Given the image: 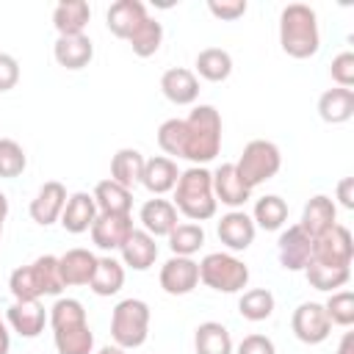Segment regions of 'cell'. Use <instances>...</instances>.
Wrapping results in <instances>:
<instances>
[{
    "mask_svg": "<svg viewBox=\"0 0 354 354\" xmlns=\"http://www.w3.org/2000/svg\"><path fill=\"white\" fill-rule=\"evenodd\" d=\"M246 0H210L207 3V11L216 17V19H224V22H235L246 14Z\"/></svg>",
    "mask_w": 354,
    "mask_h": 354,
    "instance_id": "7bdbcfd3",
    "label": "cell"
},
{
    "mask_svg": "<svg viewBox=\"0 0 354 354\" xmlns=\"http://www.w3.org/2000/svg\"><path fill=\"white\" fill-rule=\"evenodd\" d=\"M28 166V155L25 149L14 141V138H0V177L3 180H14L25 171Z\"/></svg>",
    "mask_w": 354,
    "mask_h": 354,
    "instance_id": "ab89813d",
    "label": "cell"
},
{
    "mask_svg": "<svg viewBox=\"0 0 354 354\" xmlns=\"http://www.w3.org/2000/svg\"><path fill=\"white\" fill-rule=\"evenodd\" d=\"M91 19V8L86 0H64L53 11V25L58 36H77Z\"/></svg>",
    "mask_w": 354,
    "mask_h": 354,
    "instance_id": "f1b7e54d",
    "label": "cell"
},
{
    "mask_svg": "<svg viewBox=\"0 0 354 354\" xmlns=\"http://www.w3.org/2000/svg\"><path fill=\"white\" fill-rule=\"evenodd\" d=\"M144 163H147V158H144L138 149L122 147V149L111 158V180H116L119 185H124V188L133 191V188L141 183Z\"/></svg>",
    "mask_w": 354,
    "mask_h": 354,
    "instance_id": "f546056e",
    "label": "cell"
},
{
    "mask_svg": "<svg viewBox=\"0 0 354 354\" xmlns=\"http://www.w3.org/2000/svg\"><path fill=\"white\" fill-rule=\"evenodd\" d=\"M177 177H180L177 163H174L171 158L158 155V158H147V163H144V174H141V185H144L152 196H163V194L174 191Z\"/></svg>",
    "mask_w": 354,
    "mask_h": 354,
    "instance_id": "484cf974",
    "label": "cell"
},
{
    "mask_svg": "<svg viewBox=\"0 0 354 354\" xmlns=\"http://www.w3.org/2000/svg\"><path fill=\"white\" fill-rule=\"evenodd\" d=\"M235 354H277V346L271 337L266 335H246L241 343H238V351Z\"/></svg>",
    "mask_w": 354,
    "mask_h": 354,
    "instance_id": "ee69618b",
    "label": "cell"
},
{
    "mask_svg": "<svg viewBox=\"0 0 354 354\" xmlns=\"http://www.w3.org/2000/svg\"><path fill=\"white\" fill-rule=\"evenodd\" d=\"M221 149V113L213 105H196L185 116V149L183 158L194 166L210 163Z\"/></svg>",
    "mask_w": 354,
    "mask_h": 354,
    "instance_id": "277c9868",
    "label": "cell"
},
{
    "mask_svg": "<svg viewBox=\"0 0 354 354\" xmlns=\"http://www.w3.org/2000/svg\"><path fill=\"white\" fill-rule=\"evenodd\" d=\"M177 213H183L188 221H207L216 216V196H213V171L205 166H191L180 171L174 185V202Z\"/></svg>",
    "mask_w": 354,
    "mask_h": 354,
    "instance_id": "3957f363",
    "label": "cell"
},
{
    "mask_svg": "<svg viewBox=\"0 0 354 354\" xmlns=\"http://www.w3.org/2000/svg\"><path fill=\"white\" fill-rule=\"evenodd\" d=\"M335 354H354V332H346L340 337V346H337Z\"/></svg>",
    "mask_w": 354,
    "mask_h": 354,
    "instance_id": "7dc6e473",
    "label": "cell"
},
{
    "mask_svg": "<svg viewBox=\"0 0 354 354\" xmlns=\"http://www.w3.org/2000/svg\"><path fill=\"white\" fill-rule=\"evenodd\" d=\"M332 224H337V205H335L326 194H315V196H310L307 205H304V210H301V221H299V227H301L310 238H315V235L326 232Z\"/></svg>",
    "mask_w": 354,
    "mask_h": 354,
    "instance_id": "d4e9b609",
    "label": "cell"
},
{
    "mask_svg": "<svg viewBox=\"0 0 354 354\" xmlns=\"http://www.w3.org/2000/svg\"><path fill=\"white\" fill-rule=\"evenodd\" d=\"M97 354H127L124 348H119V346H102Z\"/></svg>",
    "mask_w": 354,
    "mask_h": 354,
    "instance_id": "f907efd6",
    "label": "cell"
},
{
    "mask_svg": "<svg viewBox=\"0 0 354 354\" xmlns=\"http://www.w3.org/2000/svg\"><path fill=\"white\" fill-rule=\"evenodd\" d=\"M91 241L102 252H116L124 238L133 232V218L130 216H116V213H97L91 224Z\"/></svg>",
    "mask_w": 354,
    "mask_h": 354,
    "instance_id": "9a60e30c",
    "label": "cell"
},
{
    "mask_svg": "<svg viewBox=\"0 0 354 354\" xmlns=\"http://www.w3.org/2000/svg\"><path fill=\"white\" fill-rule=\"evenodd\" d=\"M8 348H11V332H8L6 321L0 318V354H8Z\"/></svg>",
    "mask_w": 354,
    "mask_h": 354,
    "instance_id": "c3c4849f",
    "label": "cell"
},
{
    "mask_svg": "<svg viewBox=\"0 0 354 354\" xmlns=\"http://www.w3.org/2000/svg\"><path fill=\"white\" fill-rule=\"evenodd\" d=\"M337 199L346 210H354V177H343L337 183Z\"/></svg>",
    "mask_w": 354,
    "mask_h": 354,
    "instance_id": "bcb514c9",
    "label": "cell"
},
{
    "mask_svg": "<svg viewBox=\"0 0 354 354\" xmlns=\"http://www.w3.org/2000/svg\"><path fill=\"white\" fill-rule=\"evenodd\" d=\"M196 72L199 77L210 80V83H221L232 75V55L221 47H205L199 55H196Z\"/></svg>",
    "mask_w": 354,
    "mask_h": 354,
    "instance_id": "836d02e7",
    "label": "cell"
},
{
    "mask_svg": "<svg viewBox=\"0 0 354 354\" xmlns=\"http://www.w3.org/2000/svg\"><path fill=\"white\" fill-rule=\"evenodd\" d=\"M97 213H100V210H97L94 196L86 194V191H75V194L66 196V205H64V213H61L58 221H61V227H64L66 232L80 235V232L91 230Z\"/></svg>",
    "mask_w": 354,
    "mask_h": 354,
    "instance_id": "ffe728a7",
    "label": "cell"
},
{
    "mask_svg": "<svg viewBox=\"0 0 354 354\" xmlns=\"http://www.w3.org/2000/svg\"><path fill=\"white\" fill-rule=\"evenodd\" d=\"M252 221L254 227L266 230V232H277L285 227L288 221V202L277 194H266L254 202V210H252Z\"/></svg>",
    "mask_w": 354,
    "mask_h": 354,
    "instance_id": "1f68e13d",
    "label": "cell"
},
{
    "mask_svg": "<svg viewBox=\"0 0 354 354\" xmlns=\"http://www.w3.org/2000/svg\"><path fill=\"white\" fill-rule=\"evenodd\" d=\"M138 221H141L144 232H149L152 238H163L177 227V207L169 199H160V196L147 199L138 210Z\"/></svg>",
    "mask_w": 354,
    "mask_h": 354,
    "instance_id": "7402d4cb",
    "label": "cell"
},
{
    "mask_svg": "<svg viewBox=\"0 0 354 354\" xmlns=\"http://www.w3.org/2000/svg\"><path fill=\"white\" fill-rule=\"evenodd\" d=\"M160 288L169 296H185L199 285V263L194 257H177L171 254L160 266Z\"/></svg>",
    "mask_w": 354,
    "mask_h": 354,
    "instance_id": "8fae6325",
    "label": "cell"
},
{
    "mask_svg": "<svg viewBox=\"0 0 354 354\" xmlns=\"http://www.w3.org/2000/svg\"><path fill=\"white\" fill-rule=\"evenodd\" d=\"M119 252H122V266H127L133 271H147L158 260V243H155V238L149 232H144V230H136V227L124 238V243L119 246Z\"/></svg>",
    "mask_w": 354,
    "mask_h": 354,
    "instance_id": "603a6c76",
    "label": "cell"
},
{
    "mask_svg": "<svg viewBox=\"0 0 354 354\" xmlns=\"http://www.w3.org/2000/svg\"><path fill=\"white\" fill-rule=\"evenodd\" d=\"M122 285H124V266L111 254L97 257V268H94V277H91L88 288L97 296H113V293L122 290Z\"/></svg>",
    "mask_w": 354,
    "mask_h": 354,
    "instance_id": "d6a6232c",
    "label": "cell"
},
{
    "mask_svg": "<svg viewBox=\"0 0 354 354\" xmlns=\"http://www.w3.org/2000/svg\"><path fill=\"white\" fill-rule=\"evenodd\" d=\"M64 205H66V188L58 183V180H47L39 191H36V196L30 199V218L36 221V224H41V227H50V224H55L58 218H61V213H64Z\"/></svg>",
    "mask_w": 354,
    "mask_h": 354,
    "instance_id": "5bb4252c",
    "label": "cell"
},
{
    "mask_svg": "<svg viewBox=\"0 0 354 354\" xmlns=\"http://www.w3.org/2000/svg\"><path fill=\"white\" fill-rule=\"evenodd\" d=\"M149 304L144 299H122L111 313V337L119 348H138L149 337Z\"/></svg>",
    "mask_w": 354,
    "mask_h": 354,
    "instance_id": "8992f818",
    "label": "cell"
},
{
    "mask_svg": "<svg viewBox=\"0 0 354 354\" xmlns=\"http://www.w3.org/2000/svg\"><path fill=\"white\" fill-rule=\"evenodd\" d=\"M241 180L249 185V188H257L263 183H268L271 177H277V171L282 169V152L274 141H266V138H254L243 147L238 163H235Z\"/></svg>",
    "mask_w": 354,
    "mask_h": 354,
    "instance_id": "ba28073f",
    "label": "cell"
},
{
    "mask_svg": "<svg viewBox=\"0 0 354 354\" xmlns=\"http://www.w3.org/2000/svg\"><path fill=\"white\" fill-rule=\"evenodd\" d=\"M199 282L216 293H241L249 285V266L230 252H210L199 263Z\"/></svg>",
    "mask_w": 354,
    "mask_h": 354,
    "instance_id": "52a82bcc",
    "label": "cell"
},
{
    "mask_svg": "<svg viewBox=\"0 0 354 354\" xmlns=\"http://www.w3.org/2000/svg\"><path fill=\"white\" fill-rule=\"evenodd\" d=\"M290 329L296 335V340L307 343V346H318L329 337L332 332V321L324 310L321 301H301L296 310H293V318H290Z\"/></svg>",
    "mask_w": 354,
    "mask_h": 354,
    "instance_id": "30bf717a",
    "label": "cell"
},
{
    "mask_svg": "<svg viewBox=\"0 0 354 354\" xmlns=\"http://www.w3.org/2000/svg\"><path fill=\"white\" fill-rule=\"evenodd\" d=\"M94 202L100 213H116V216H130L133 210V191L119 185L116 180H100L94 185Z\"/></svg>",
    "mask_w": 354,
    "mask_h": 354,
    "instance_id": "4316f807",
    "label": "cell"
},
{
    "mask_svg": "<svg viewBox=\"0 0 354 354\" xmlns=\"http://www.w3.org/2000/svg\"><path fill=\"white\" fill-rule=\"evenodd\" d=\"M6 321L8 326L19 335V337H39L44 332V324H47V310L44 304L36 299V301H14L8 310H6Z\"/></svg>",
    "mask_w": 354,
    "mask_h": 354,
    "instance_id": "ac0fdd59",
    "label": "cell"
},
{
    "mask_svg": "<svg viewBox=\"0 0 354 354\" xmlns=\"http://www.w3.org/2000/svg\"><path fill=\"white\" fill-rule=\"evenodd\" d=\"M166 238H169L171 254H177V257H194V254L205 246V230H202V224H196V221L177 224Z\"/></svg>",
    "mask_w": 354,
    "mask_h": 354,
    "instance_id": "e575fe53",
    "label": "cell"
},
{
    "mask_svg": "<svg viewBox=\"0 0 354 354\" xmlns=\"http://www.w3.org/2000/svg\"><path fill=\"white\" fill-rule=\"evenodd\" d=\"M216 232H218V241H221L230 252H243V249H249V246L254 243L257 227H254L252 216H246L243 210H230V213L221 216Z\"/></svg>",
    "mask_w": 354,
    "mask_h": 354,
    "instance_id": "2e32d148",
    "label": "cell"
},
{
    "mask_svg": "<svg viewBox=\"0 0 354 354\" xmlns=\"http://www.w3.org/2000/svg\"><path fill=\"white\" fill-rule=\"evenodd\" d=\"M351 257H354V241L348 227L343 224H332L326 232L313 238V254L310 260L324 263V266H343L351 268Z\"/></svg>",
    "mask_w": 354,
    "mask_h": 354,
    "instance_id": "9c48e42d",
    "label": "cell"
},
{
    "mask_svg": "<svg viewBox=\"0 0 354 354\" xmlns=\"http://www.w3.org/2000/svg\"><path fill=\"white\" fill-rule=\"evenodd\" d=\"M147 17L149 14H147V6L141 0H116L105 11V25H108V30L116 39H124L127 41Z\"/></svg>",
    "mask_w": 354,
    "mask_h": 354,
    "instance_id": "e0dca14e",
    "label": "cell"
},
{
    "mask_svg": "<svg viewBox=\"0 0 354 354\" xmlns=\"http://www.w3.org/2000/svg\"><path fill=\"white\" fill-rule=\"evenodd\" d=\"M53 58L58 61V66L64 69H83L88 66V61L94 58V44L86 33H77V36H58L55 44H53Z\"/></svg>",
    "mask_w": 354,
    "mask_h": 354,
    "instance_id": "cb8c5ba5",
    "label": "cell"
},
{
    "mask_svg": "<svg viewBox=\"0 0 354 354\" xmlns=\"http://www.w3.org/2000/svg\"><path fill=\"white\" fill-rule=\"evenodd\" d=\"M6 216H8V196L0 191V238H3V224H6Z\"/></svg>",
    "mask_w": 354,
    "mask_h": 354,
    "instance_id": "681fc988",
    "label": "cell"
},
{
    "mask_svg": "<svg viewBox=\"0 0 354 354\" xmlns=\"http://www.w3.org/2000/svg\"><path fill=\"white\" fill-rule=\"evenodd\" d=\"M194 351L196 354H232V337L230 329L218 321H205L194 332Z\"/></svg>",
    "mask_w": 354,
    "mask_h": 354,
    "instance_id": "4dcf8cb0",
    "label": "cell"
},
{
    "mask_svg": "<svg viewBox=\"0 0 354 354\" xmlns=\"http://www.w3.org/2000/svg\"><path fill=\"white\" fill-rule=\"evenodd\" d=\"M329 75H332V80H335L340 88H351V86H354V53H351V50L337 53V55L332 58Z\"/></svg>",
    "mask_w": 354,
    "mask_h": 354,
    "instance_id": "b9f144b4",
    "label": "cell"
},
{
    "mask_svg": "<svg viewBox=\"0 0 354 354\" xmlns=\"http://www.w3.org/2000/svg\"><path fill=\"white\" fill-rule=\"evenodd\" d=\"M160 91L171 105H194L199 97V80L185 66H171L160 75Z\"/></svg>",
    "mask_w": 354,
    "mask_h": 354,
    "instance_id": "d6986e66",
    "label": "cell"
},
{
    "mask_svg": "<svg viewBox=\"0 0 354 354\" xmlns=\"http://www.w3.org/2000/svg\"><path fill=\"white\" fill-rule=\"evenodd\" d=\"M279 47L290 58H313L321 47L318 17L307 3H288L279 14Z\"/></svg>",
    "mask_w": 354,
    "mask_h": 354,
    "instance_id": "7a4b0ae2",
    "label": "cell"
},
{
    "mask_svg": "<svg viewBox=\"0 0 354 354\" xmlns=\"http://www.w3.org/2000/svg\"><path fill=\"white\" fill-rule=\"evenodd\" d=\"M310 254H313V238L299 224H290L288 230L279 232L277 257L285 271H304V266L310 263Z\"/></svg>",
    "mask_w": 354,
    "mask_h": 354,
    "instance_id": "7c38bea8",
    "label": "cell"
},
{
    "mask_svg": "<svg viewBox=\"0 0 354 354\" xmlns=\"http://www.w3.org/2000/svg\"><path fill=\"white\" fill-rule=\"evenodd\" d=\"M94 268H97V254L88 252V249H66L61 257H58V274H61V282L64 288H72V285H88L91 277H94Z\"/></svg>",
    "mask_w": 354,
    "mask_h": 354,
    "instance_id": "44dd1931",
    "label": "cell"
},
{
    "mask_svg": "<svg viewBox=\"0 0 354 354\" xmlns=\"http://www.w3.org/2000/svg\"><path fill=\"white\" fill-rule=\"evenodd\" d=\"M304 277H307V282H310L315 290H329V293H335L337 288H343V285L351 279V268H343V266H324V263L310 260V263L304 266Z\"/></svg>",
    "mask_w": 354,
    "mask_h": 354,
    "instance_id": "d590c367",
    "label": "cell"
},
{
    "mask_svg": "<svg viewBox=\"0 0 354 354\" xmlns=\"http://www.w3.org/2000/svg\"><path fill=\"white\" fill-rule=\"evenodd\" d=\"M158 147L171 155V158H183V149H185V119H166L160 127H158Z\"/></svg>",
    "mask_w": 354,
    "mask_h": 354,
    "instance_id": "f35d334b",
    "label": "cell"
},
{
    "mask_svg": "<svg viewBox=\"0 0 354 354\" xmlns=\"http://www.w3.org/2000/svg\"><path fill=\"white\" fill-rule=\"evenodd\" d=\"M318 116L326 124H343L354 116V91L351 88H326L318 97Z\"/></svg>",
    "mask_w": 354,
    "mask_h": 354,
    "instance_id": "83f0119b",
    "label": "cell"
},
{
    "mask_svg": "<svg viewBox=\"0 0 354 354\" xmlns=\"http://www.w3.org/2000/svg\"><path fill=\"white\" fill-rule=\"evenodd\" d=\"M127 41H130V47H133V53H136L138 58H149V55H155V53L160 50V44H163V25H160L158 19H152V17H147V19L136 28V33H133Z\"/></svg>",
    "mask_w": 354,
    "mask_h": 354,
    "instance_id": "74e56055",
    "label": "cell"
},
{
    "mask_svg": "<svg viewBox=\"0 0 354 354\" xmlns=\"http://www.w3.org/2000/svg\"><path fill=\"white\" fill-rule=\"evenodd\" d=\"M324 310L332 324L337 326H351L354 324V293L351 290H335L324 301Z\"/></svg>",
    "mask_w": 354,
    "mask_h": 354,
    "instance_id": "60d3db41",
    "label": "cell"
},
{
    "mask_svg": "<svg viewBox=\"0 0 354 354\" xmlns=\"http://www.w3.org/2000/svg\"><path fill=\"white\" fill-rule=\"evenodd\" d=\"M47 324L53 326V343L58 354H91L94 351V332L77 299L58 296L47 313Z\"/></svg>",
    "mask_w": 354,
    "mask_h": 354,
    "instance_id": "6da1fadb",
    "label": "cell"
},
{
    "mask_svg": "<svg viewBox=\"0 0 354 354\" xmlns=\"http://www.w3.org/2000/svg\"><path fill=\"white\" fill-rule=\"evenodd\" d=\"M8 290L14 301H36L41 296H61L64 282L58 274V257L41 254L28 266H19L8 277Z\"/></svg>",
    "mask_w": 354,
    "mask_h": 354,
    "instance_id": "5b68a950",
    "label": "cell"
},
{
    "mask_svg": "<svg viewBox=\"0 0 354 354\" xmlns=\"http://www.w3.org/2000/svg\"><path fill=\"white\" fill-rule=\"evenodd\" d=\"M274 304L277 301L268 288H252V290H243V296L238 299V313L246 321H266V318H271Z\"/></svg>",
    "mask_w": 354,
    "mask_h": 354,
    "instance_id": "8d00e7d4",
    "label": "cell"
},
{
    "mask_svg": "<svg viewBox=\"0 0 354 354\" xmlns=\"http://www.w3.org/2000/svg\"><path fill=\"white\" fill-rule=\"evenodd\" d=\"M19 83V61L11 53H0V91H11Z\"/></svg>",
    "mask_w": 354,
    "mask_h": 354,
    "instance_id": "f6af8a7d",
    "label": "cell"
},
{
    "mask_svg": "<svg viewBox=\"0 0 354 354\" xmlns=\"http://www.w3.org/2000/svg\"><path fill=\"white\" fill-rule=\"evenodd\" d=\"M213 196H216V202L227 205L230 210H238V207H243L249 202L252 188L241 180L235 163H221L213 171Z\"/></svg>",
    "mask_w": 354,
    "mask_h": 354,
    "instance_id": "4fadbf2b",
    "label": "cell"
}]
</instances>
